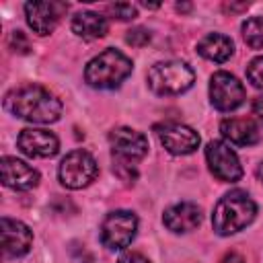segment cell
Segmentation results:
<instances>
[{
    "instance_id": "cell-14",
    "label": "cell",
    "mask_w": 263,
    "mask_h": 263,
    "mask_svg": "<svg viewBox=\"0 0 263 263\" xmlns=\"http://www.w3.org/2000/svg\"><path fill=\"white\" fill-rule=\"evenodd\" d=\"M0 171H2V183L16 191L33 189L39 183V173L27 162L12 156H4L0 160Z\"/></svg>"
},
{
    "instance_id": "cell-19",
    "label": "cell",
    "mask_w": 263,
    "mask_h": 263,
    "mask_svg": "<svg viewBox=\"0 0 263 263\" xmlns=\"http://www.w3.org/2000/svg\"><path fill=\"white\" fill-rule=\"evenodd\" d=\"M242 39L251 49L263 47V16H253L242 23Z\"/></svg>"
},
{
    "instance_id": "cell-16",
    "label": "cell",
    "mask_w": 263,
    "mask_h": 263,
    "mask_svg": "<svg viewBox=\"0 0 263 263\" xmlns=\"http://www.w3.org/2000/svg\"><path fill=\"white\" fill-rule=\"evenodd\" d=\"M220 132L234 146H251L259 142V127L249 117H228L220 123Z\"/></svg>"
},
{
    "instance_id": "cell-17",
    "label": "cell",
    "mask_w": 263,
    "mask_h": 263,
    "mask_svg": "<svg viewBox=\"0 0 263 263\" xmlns=\"http://www.w3.org/2000/svg\"><path fill=\"white\" fill-rule=\"evenodd\" d=\"M197 51L199 55H203L205 60L210 62H226L232 51H234V45H232V39L222 35V33H210L205 37L199 39L197 43Z\"/></svg>"
},
{
    "instance_id": "cell-21",
    "label": "cell",
    "mask_w": 263,
    "mask_h": 263,
    "mask_svg": "<svg viewBox=\"0 0 263 263\" xmlns=\"http://www.w3.org/2000/svg\"><path fill=\"white\" fill-rule=\"evenodd\" d=\"M247 78L253 86L263 88V55L255 58L249 66H247Z\"/></svg>"
},
{
    "instance_id": "cell-22",
    "label": "cell",
    "mask_w": 263,
    "mask_h": 263,
    "mask_svg": "<svg viewBox=\"0 0 263 263\" xmlns=\"http://www.w3.org/2000/svg\"><path fill=\"white\" fill-rule=\"evenodd\" d=\"M125 41L134 47H144L148 41H150V33L142 27H136V29H129L127 35H125Z\"/></svg>"
},
{
    "instance_id": "cell-1",
    "label": "cell",
    "mask_w": 263,
    "mask_h": 263,
    "mask_svg": "<svg viewBox=\"0 0 263 263\" xmlns=\"http://www.w3.org/2000/svg\"><path fill=\"white\" fill-rule=\"evenodd\" d=\"M4 107L12 115L33 123H53L62 115V103L55 95L37 84H25L4 97Z\"/></svg>"
},
{
    "instance_id": "cell-3",
    "label": "cell",
    "mask_w": 263,
    "mask_h": 263,
    "mask_svg": "<svg viewBox=\"0 0 263 263\" xmlns=\"http://www.w3.org/2000/svg\"><path fill=\"white\" fill-rule=\"evenodd\" d=\"M132 68L134 64L125 53L117 49H105L86 64L84 80L92 88H115L132 74Z\"/></svg>"
},
{
    "instance_id": "cell-6",
    "label": "cell",
    "mask_w": 263,
    "mask_h": 263,
    "mask_svg": "<svg viewBox=\"0 0 263 263\" xmlns=\"http://www.w3.org/2000/svg\"><path fill=\"white\" fill-rule=\"evenodd\" d=\"M138 230V218L127 210H117L107 214L101 226V240L107 249L117 251L125 249L134 238Z\"/></svg>"
},
{
    "instance_id": "cell-12",
    "label": "cell",
    "mask_w": 263,
    "mask_h": 263,
    "mask_svg": "<svg viewBox=\"0 0 263 263\" xmlns=\"http://www.w3.org/2000/svg\"><path fill=\"white\" fill-rule=\"evenodd\" d=\"M21 152H25L31 158H51L60 150V142L53 132L41 129V127H27L18 134L16 140Z\"/></svg>"
},
{
    "instance_id": "cell-10",
    "label": "cell",
    "mask_w": 263,
    "mask_h": 263,
    "mask_svg": "<svg viewBox=\"0 0 263 263\" xmlns=\"http://www.w3.org/2000/svg\"><path fill=\"white\" fill-rule=\"evenodd\" d=\"M66 10H68V4L55 2V0L27 2V4H25L27 23H29V27H31L37 35H49V33L55 29V25L60 23V18L64 16Z\"/></svg>"
},
{
    "instance_id": "cell-20",
    "label": "cell",
    "mask_w": 263,
    "mask_h": 263,
    "mask_svg": "<svg viewBox=\"0 0 263 263\" xmlns=\"http://www.w3.org/2000/svg\"><path fill=\"white\" fill-rule=\"evenodd\" d=\"M109 12L113 14V18H119V21H132L138 16L136 6L129 2H115L109 6Z\"/></svg>"
},
{
    "instance_id": "cell-9",
    "label": "cell",
    "mask_w": 263,
    "mask_h": 263,
    "mask_svg": "<svg viewBox=\"0 0 263 263\" xmlns=\"http://www.w3.org/2000/svg\"><path fill=\"white\" fill-rule=\"evenodd\" d=\"M109 142H111V150H113L115 160L136 162V160L144 158L148 152L146 136L132 129V127H115L109 134Z\"/></svg>"
},
{
    "instance_id": "cell-11",
    "label": "cell",
    "mask_w": 263,
    "mask_h": 263,
    "mask_svg": "<svg viewBox=\"0 0 263 263\" xmlns=\"http://www.w3.org/2000/svg\"><path fill=\"white\" fill-rule=\"evenodd\" d=\"M156 134H158L160 144L171 154H177V156L191 154L199 146V134L193 127L183 125V123H162L156 127Z\"/></svg>"
},
{
    "instance_id": "cell-26",
    "label": "cell",
    "mask_w": 263,
    "mask_h": 263,
    "mask_svg": "<svg viewBox=\"0 0 263 263\" xmlns=\"http://www.w3.org/2000/svg\"><path fill=\"white\" fill-rule=\"evenodd\" d=\"M220 263H245V259L238 257V255H228V257H224Z\"/></svg>"
},
{
    "instance_id": "cell-18",
    "label": "cell",
    "mask_w": 263,
    "mask_h": 263,
    "mask_svg": "<svg viewBox=\"0 0 263 263\" xmlns=\"http://www.w3.org/2000/svg\"><path fill=\"white\" fill-rule=\"evenodd\" d=\"M72 31L82 37V39H99L107 33V21L103 14L92 12V10H82L76 12L72 18Z\"/></svg>"
},
{
    "instance_id": "cell-28",
    "label": "cell",
    "mask_w": 263,
    "mask_h": 263,
    "mask_svg": "<svg viewBox=\"0 0 263 263\" xmlns=\"http://www.w3.org/2000/svg\"><path fill=\"white\" fill-rule=\"evenodd\" d=\"M179 10H189V4H177Z\"/></svg>"
},
{
    "instance_id": "cell-15",
    "label": "cell",
    "mask_w": 263,
    "mask_h": 263,
    "mask_svg": "<svg viewBox=\"0 0 263 263\" xmlns=\"http://www.w3.org/2000/svg\"><path fill=\"white\" fill-rule=\"evenodd\" d=\"M162 222L173 232H189V230H193V228L199 226V222H201V210H199V205H195L191 201H181V203L171 205L164 212Z\"/></svg>"
},
{
    "instance_id": "cell-27",
    "label": "cell",
    "mask_w": 263,
    "mask_h": 263,
    "mask_svg": "<svg viewBox=\"0 0 263 263\" xmlns=\"http://www.w3.org/2000/svg\"><path fill=\"white\" fill-rule=\"evenodd\" d=\"M257 177H259V179L263 181V162H261V164L257 166Z\"/></svg>"
},
{
    "instance_id": "cell-8",
    "label": "cell",
    "mask_w": 263,
    "mask_h": 263,
    "mask_svg": "<svg viewBox=\"0 0 263 263\" xmlns=\"http://www.w3.org/2000/svg\"><path fill=\"white\" fill-rule=\"evenodd\" d=\"M210 101L218 111H232L245 101V86L230 72H216L210 80Z\"/></svg>"
},
{
    "instance_id": "cell-25",
    "label": "cell",
    "mask_w": 263,
    "mask_h": 263,
    "mask_svg": "<svg viewBox=\"0 0 263 263\" xmlns=\"http://www.w3.org/2000/svg\"><path fill=\"white\" fill-rule=\"evenodd\" d=\"M253 113L257 115V119L263 123V97H257L253 101Z\"/></svg>"
},
{
    "instance_id": "cell-23",
    "label": "cell",
    "mask_w": 263,
    "mask_h": 263,
    "mask_svg": "<svg viewBox=\"0 0 263 263\" xmlns=\"http://www.w3.org/2000/svg\"><path fill=\"white\" fill-rule=\"evenodd\" d=\"M10 47H12L14 51H18V53H27V51L31 49L29 39L25 37L23 31H12V35H10Z\"/></svg>"
},
{
    "instance_id": "cell-13",
    "label": "cell",
    "mask_w": 263,
    "mask_h": 263,
    "mask_svg": "<svg viewBox=\"0 0 263 263\" xmlns=\"http://www.w3.org/2000/svg\"><path fill=\"white\" fill-rule=\"evenodd\" d=\"M0 234H2V253L4 257H21L29 253L33 234L27 224L12 220V218H2L0 222Z\"/></svg>"
},
{
    "instance_id": "cell-24",
    "label": "cell",
    "mask_w": 263,
    "mask_h": 263,
    "mask_svg": "<svg viewBox=\"0 0 263 263\" xmlns=\"http://www.w3.org/2000/svg\"><path fill=\"white\" fill-rule=\"evenodd\" d=\"M117 263H150L144 255H140V253H127V255H123Z\"/></svg>"
},
{
    "instance_id": "cell-7",
    "label": "cell",
    "mask_w": 263,
    "mask_h": 263,
    "mask_svg": "<svg viewBox=\"0 0 263 263\" xmlns=\"http://www.w3.org/2000/svg\"><path fill=\"white\" fill-rule=\"evenodd\" d=\"M205 160H208V166L212 171V175L224 183H234L242 177V166H240V160L236 156V152L220 142V140H214L208 144L205 148Z\"/></svg>"
},
{
    "instance_id": "cell-5",
    "label": "cell",
    "mask_w": 263,
    "mask_h": 263,
    "mask_svg": "<svg viewBox=\"0 0 263 263\" xmlns=\"http://www.w3.org/2000/svg\"><path fill=\"white\" fill-rule=\"evenodd\" d=\"M58 175H60V181L64 187L82 189L97 179L99 166H97V160L92 158V154H88L86 150H74L62 158Z\"/></svg>"
},
{
    "instance_id": "cell-4",
    "label": "cell",
    "mask_w": 263,
    "mask_h": 263,
    "mask_svg": "<svg viewBox=\"0 0 263 263\" xmlns=\"http://www.w3.org/2000/svg\"><path fill=\"white\" fill-rule=\"evenodd\" d=\"M195 80L193 70L185 62H160L154 64L148 72V84L156 95H181L191 88Z\"/></svg>"
},
{
    "instance_id": "cell-2",
    "label": "cell",
    "mask_w": 263,
    "mask_h": 263,
    "mask_svg": "<svg viewBox=\"0 0 263 263\" xmlns=\"http://www.w3.org/2000/svg\"><path fill=\"white\" fill-rule=\"evenodd\" d=\"M255 214L257 205L251 195L247 191L234 189L216 203L212 214V226L220 236H228L247 228L255 220Z\"/></svg>"
}]
</instances>
